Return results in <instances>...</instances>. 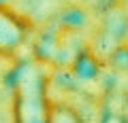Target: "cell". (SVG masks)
<instances>
[{
    "mask_svg": "<svg viewBox=\"0 0 128 123\" xmlns=\"http://www.w3.org/2000/svg\"><path fill=\"white\" fill-rule=\"evenodd\" d=\"M15 119L17 123H47L49 119V104L45 100V79L36 70H30L19 79Z\"/></svg>",
    "mask_w": 128,
    "mask_h": 123,
    "instance_id": "cell-1",
    "label": "cell"
},
{
    "mask_svg": "<svg viewBox=\"0 0 128 123\" xmlns=\"http://www.w3.org/2000/svg\"><path fill=\"white\" fill-rule=\"evenodd\" d=\"M26 38V28L11 11L0 6V53L11 55Z\"/></svg>",
    "mask_w": 128,
    "mask_h": 123,
    "instance_id": "cell-2",
    "label": "cell"
},
{
    "mask_svg": "<svg viewBox=\"0 0 128 123\" xmlns=\"http://www.w3.org/2000/svg\"><path fill=\"white\" fill-rule=\"evenodd\" d=\"M102 34L115 41L118 45H122L128 38V15L122 9H113L111 6L105 13V23H102Z\"/></svg>",
    "mask_w": 128,
    "mask_h": 123,
    "instance_id": "cell-3",
    "label": "cell"
},
{
    "mask_svg": "<svg viewBox=\"0 0 128 123\" xmlns=\"http://www.w3.org/2000/svg\"><path fill=\"white\" fill-rule=\"evenodd\" d=\"M73 70H75V74H77L81 81H92V79L98 77L100 64H98L96 55H92V53H81L77 59H75Z\"/></svg>",
    "mask_w": 128,
    "mask_h": 123,
    "instance_id": "cell-4",
    "label": "cell"
},
{
    "mask_svg": "<svg viewBox=\"0 0 128 123\" xmlns=\"http://www.w3.org/2000/svg\"><path fill=\"white\" fill-rule=\"evenodd\" d=\"M47 123H83V121L77 115V110H73L70 106L56 104V106H49V119H47Z\"/></svg>",
    "mask_w": 128,
    "mask_h": 123,
    "instance_id": "cell-5",
    "label": "cell"
},
{
    "mask_svg": "<svg viewBox=\"0 0 128 123\" xmlns=\"http://www.w3.org/2000/svg\"><path fill=\"white\" fill-rule=\"evenodd\" d=\"M109 62L115 66V68L128 72V42H122V45H118L113 51H111Z\"/></svg>",
    "mask_w": 128,
    "mask_h": 123,
    "instance_id": "cell-6",
    "label": "cell"
},
{
    "mask_svg": "<svg viewBox=\"0 0 128 123\" xmlns=\"http://www.w3.org/2000/svg\"><path fill=\"white\" fill-rule=\"evenodd\" d=\"M100 123H128V117L124 113H118V110H107L100 117Z\"/></svg>",
    "mask_w": 128,
    "mask_h": 123,
    "instance_id": "cell-7",
    "label": "cell"
},
{
    "mask_svg": "<svg viewBox=\"0 0 128 123\" xmlns=\"http://www.w3.org/2000/svg\"><path fill=\"white\" fill-rule=\"evenodd\" d=\"M124 42H128V38H126V41H124Z\"/></svg>",
    "mask_w": 128,
    "mask_h": 123,
    "instance_id": "cell-8",
    "label": "cell"
}]
</instances>
